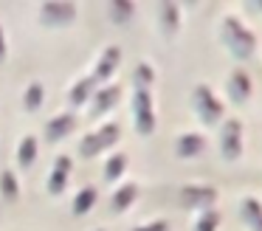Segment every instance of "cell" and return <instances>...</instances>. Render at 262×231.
<instances>
[{
    "mask_svg": "<svg viewBox=\"0 0 262 231\" xmlns=\"http://www.w3.org/2000/svg\"><path fill=\"white\" fill-rule=\"evenodd\" d=\"M88 200H93V192H82L79 195V203H76V212H82V208H88Z\"/></svg>",
    "mask_w": 262,
    "mask_h": 231,
    "instance_id": "6da1fadb",
    "label": "cell"
}]
</instances>
